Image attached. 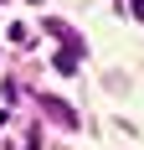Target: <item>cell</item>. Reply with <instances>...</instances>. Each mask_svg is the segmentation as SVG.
<instances>
[{
    "mask_svg": "<svg viewBox=\"0 0 144 150\" xmlns=\"http://www.w3.org/2000/svg\"><path fill=\"white\" fill-rule=\"evenodd\" d=\"M77 67V52H57V73H72Z\"/></svg>",
    "mask_w": 144,
    "mask_h": 150,
    "instance_id": "2",
    "label": "cell"
},
{
    "mask_svg": "<svg viewBox=\"0 0 144 150\" xmlns=\"http://www.w3.org/2000/svg\"><path fill=\"white\" fill-rule=\"evenodd\" d=\"M46 109H52V119H62L67 129H77V114H72L67 104H57V98H46Z\"/></svg>",
    "mask_w": 144,
    "mask_h": 150,
    "instance_id": "1",
    "label": "cell"
}]
</instances>
